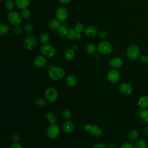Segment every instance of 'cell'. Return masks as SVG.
<instances>
[{
  "mask_svg": "<svg viewBox=\"0 0 148 148\" xmlns=\"http://www.w3.org/2000/svg\"><path fill=\"white\" fill-rule=\"evenodd\" d=\"M48 75L53 80H59L64 76L65 71L61 67L53 66L49 70Z\"/></svg>",
  "mask_w": 148,
  "mask_h": 148,
  "instance_id": "6da1fadb",
  "label": "cell"
},
{
  "mask_svg": "<svg viewBox=\"0 0 148 148\" xmlns=\"http://www.w3.org/2000/svg\"><path fill=\"white\" fill-rule=\"evenodd\" d=\"M140 50L139 46L136 45H132L129 46L127 50V56L130 60H135L139 57Z\"/></svg>",
  "mask_w": 148,
  "mask_h": 148,
  "instance_id": "7a4b0ae2",
  "label": "cell"
},
{
  "mask_svg": "<svg viewBox=\"0 0 148 148\" xmlns=\"http://www.w3.org/2000/svg\"><path fill=\"white\" fill-rule=\"evenodd\" d=\"M45 96L46 100L49 102H55L58 96L57 90L54 87H49L46 89L45 92Z\"/></svg>",
  "mask_w": 148,
  "mask_h": 148,
  "instance_id": "3957f363",
  "label": "cell"
},
{
  "mask_svg": "<svg viewBox=\"0 0 148 148\" xmlns=\"http://www.w3.org/2000/svg\"><path fill=\"white\" fill-rule=\"evenodd\" d=\"M8 19L11 24L17 25L21 23L22 17L18 12L12 11L9 13L8 16Z\"/></svg>",
  "mask_w": 148,
  "mask_h": 148,
  "instance_id": "277c9868",
  "label": "cell"
},
{
  "mask_svg": "<svg viewBox=\"0 0 148 148\" xmlns=\"http://www.w3.org/2000/svg\"><path fill=\"white\" fill-rule=\"evenodd\" d=\"M84 128L86 131H90L91 134L97 138L101 136L102 135V130L99 126L97 125H91L90 124H86L84 126Z\"/></svg>",
  "mask_w": 148,
  "mask_h": 148,
  "instance_id": "5b68a950",
  "label": "cell"
},
{
  "mask_svg": "<svg viewBox=\"0 0 148 148\" xmlns=\"http://www.w3.org/2000/svg\"><path fill=\"white\" fill-rule=\"evenodd\" d=\"M98 51L103 54H109L112 51V46L107 41L101 42L97 46Z\"/></svg>",
  "mask_w": 148,
  "mask_h": 148,
  "instance_id": "8992f818",
  "label": "cell"
},
{
  "mask_svg": "<svg viewBox=\"0 0 148 148\" xmlns=\"http://www.w3.org/2000/svg\"><path fill=\"white\" fill-rule=\"evenodd\" d=\"M47 135L49 138L54 139L56 138L60 134L59 127L56 124H51L47 128L46 131Z\"/></svg>",
  "mask_w": 148,
  "mask_h": 148,
  "instance_id": "52a82bcc",
  "label": "cell"
},
{
  "mask_svg": "<svg viewBox=\"0 0 148 148\" xmlns=\"http://www.w3.org/2000/svg\"><path fill=\"white\" fill-rule=\"evenodd\" d=\"M40 53L46 57H52L56 54L54 48L50 45L44 44L40 47Z\"/></svg>",
  "mask_w": 148,
  "mask_h": 148,
  "instance_id": "ba28073f",
  "label": "cell"
},
{
  "mask_svg": "<svg viewBox=\"0 0 148 148\" xmlns=\"http://www.w3.org/2000/svg\"><path fill=\"white\" fill-rule=\"evenodd\" d=\"M37 44L36 40L34 36L28 35L24 40V46L28 50L34 49Z\"/></svg>",
  "mask_w": 148,
  "mask_h": 148,
  "instance_id": "9c48e42d",
  "label": "cell"
},
{
  "mask_svg": "<svg viewBox=\"0 0 148 148\" xmlns=\"http://www.w3.org/2000/svg\"><path fill=\"white\" fill-rule=\"evenodd\" d=\"M120 79V74L116 69L110 70L107 74L108 80L112 83H117Z\"/></svg>",
  "mask_w": 148,
  "mask_h": 148,
  "instance_id": "30bf717a",
  "label": "cell"
},
{
  "mask_svg": "<svg viewBox=\"0 0 148 148\" xmlns=\"http://www.w3.org/2000/svg\"><path fill=\"white\" fill-rule=\"evenodd\" d=\"M56 17L60 21H65L68 17V12L64 7L58 8L56 12Z\"/></svg>",
  "mask_w": 148,
  "mask_h": 148,
  "instance_id": "8fae6325",
  "label": "cell"
},
{
  "mask_svg": "<svg viewBox=\"0 0 148 148\" xmlns=\"http://www.w3.org/2000/svg\"><path fill=\"white\" fill-rule=\"evenodd\" d=\"M119 90L123 94L128 95L132 92V87L129 83H124L121 84L119 86Z\"/></svg>",
  "mask_w": 148,
  "mask_h": 148,
  "instance_id": "7c38bea8",
  "label": "cell"
},
{
  "mask_svg": "<svg viewBox=\"0 0 148 148\" xmlns=\"http://www.w3.org/2000/svg\"><path fill=\"white\" fill-rule=\"evenodd\" d=\"M47 60L44 56H38L34 60V64L37 68H42L46 64Z\"/></svg>",
  "mask_w": 148,
  "mask_h": 148,
  "instance_id": "4fadbf2b",
  "label": "cell"
},
{
  "mask_svg": "<svg viewBox=\"0 0 148 148\" xmlns=\"http://www.w3.org/2000/svg\"><path fill=\"white\" fill-rule=\"evenodd\" d=\"M110 65L115 69L120 68L123 64V60L119 57H115L112 58L109 61Z\"/></svg>",
  "mask_w": 148,
  "mask_h": 148,
  "instance_id": "5bb4252c",
  "label": "cell"
},
{
  "mask_svg": "<svg viewBox=\"0 0 148 148\" xmlns=\"http://www.w3.org/2000/svg\"><path fill=\"white\" fill-rule=\"evenodd\" d=\"M62 129L66 133H71L75 129V124L72 121L67 120L63 123Z\"/></svg>",
  "mask_w": 148,
  "mask_h": 148,
  "instance_id": "9a60e30c",
  "label": "cell"
},
{
  "mask_svg": "<svg viewBox=\"0 0 148 148\" xmlns=\"http://www.w3.org/2000/svg\"><path fill=\"white\" fill-rule=\"evenodd\" d=\"M86 35L88 37H94L95 36L98 32L97 28L92 25L88 26L84 30Z\"/></svg>",
  "mask_w": 148,
  "mask_h": 148,
  "instance_id": "2e32d148",
  "label": "cell"
},
{
  "mask_svg": "<svg viewBox=\"0 0 148 148\" xmlns=\"http://www.w3.org/2000/svg\"><path fill=\"white\" fill-rule=\"evenodd\" d=\"M15 4L20 9H27L29 4V0H15Z\"/></svg>",
  "mask_w": 148,
  "mask_h": 148,
  "instance_id": "e0dca14e",
  "label": "cell"
},
{
  "mask_svg": "<svg viewBox=\"0 0 148 148\" xmlns=\"http://www.w3.org/2000/svg\"><path fill=\"white\" fill-rule=\"evenodd\" d=\"M138 105L141 109H146L148 108V97L143 95L141 97L138 101Z\"/></svg>",
  "mask_w": 148,
  "mask_h": 148,
  "instance_id": "ac0fdd59",
  "label": "cell"
},
{
  "mask_svg": "<svg viewBox=\"0 0 148 148\" xmlns=\"http://www.w3.org/2000/svg\"><path fill=\"white\" fill-rule=\"evenodd\" d=\"M61 21H60L56 19V18H53L52 19L49 24V27L50 28V29L51 30H57L59 28V27L61 25Z\"/></svg>",
  "mask_w": 148,
  "mask_h": 148,
  "instance_id": "d6986e66",
  "label": "cell"
},
{
  "mask_svg": "<svg viewBox=\"0 0 148 148\" xmlns=\"http://www.w3.org/2000/svg\"><path fill=\"white\" fill-rule=\"evenodd\" d=\"M139 137V133L136 130L132 129L130 130L128 134V138L130 141L134 142L138 139Z\"/></svg>",
  "mask_w": 148,
  "mask_h": 148,
  "instance_id": "ffe728a7",
  "label": "cell"
},
{
  "mask_svg": "<svg viewBox=\"0 0 148 148\" xmlns=\"http://www.w3.org/2000/svg\"><path fill=\"white\" fill-rule=\"evenodd\" d=\"M66 84L69 87H74L77 83L76 77L74 75H69L66 78Z\"/></svg>",
  "mask_w": 148,
  "mask_h": 148,
  "instance_id": "44dd1931",
  "label": "cell"
},
{
  "mask_svg": "<svg viewBox=\"0 0 148 148\" xmlns=\"http://www.w3.org/2000/svg\"><path fill=\"white\" fill-rule=\"evenodd\" d=\"M65 58L66 60H72L75 56V52L72 48H68L66 50L64 54Z\"/></svg>",
  "mask_w": 148,
  "mask_h": 148,
  "instance_id": "7402d4cb",
  "label": "cell"
},
{
  "mask_svg": "<svg viewBox=\"0 0 148 148\" xmlns=\"http://www.w3.org/2000/svg\"><path fill=\"white\" fill-rule=\"evenodd\" d=\"M96 47L92 43H88L85 46V50L87 54H94L96 51Z\"/></svg>",
  "mask_w": 148,
  "mask_h": 148,
  "instance_id": "603a6c76",
  "label": "cell"
},
{
  "mask_svg": "<svg viewBox=\"0 0 148 148\" xmlns=\"http://www.w3.org/2000/svg\"><path fill=\"white\" fill-rule=\"evenodd\" d=\"M68 31V29H67L65 25H61L57 29V33L60 37L64 38L66 36Z\"/></svg>",
  "mask_w": 148,
  "mask_h": 148,
  "instance_id": "cb8c5ba5",
  "label": "cell"
},
{
  "mask_svg": "<svg viewBox=\"0 0 148 148\" xmlns=\"http://www.w3.org/2000/svg\"><path fill=\"white\" fill-rule=\"evenodd\" d=\"M45 117L46 118V119L48 120V121L50 123V124H54L56 123V116L54 115V114L53 112H47L46 115Z\"/></svg>",
  "mask_w": 148,
  "mask_h": 148,
  "instance_id": "d4e9b609",
  "label": "cell"
},
{
  "mask_svg": "<svg viewBox=\"0 0 148 148\" xmlns=\"http://www.w3.org/2000/svg\"><path fill=\"white\" fill-rule=\"evenodd\" d=\"M140 117L145 123L148 124V109L142 111L140 113Z\"/></svg>",
  "mask_w": 148,
  "mask_h": 148,
  "instance_id": "484cf974",
  "label": "cell"
},
{
  "mask_svg": "<svg viewBox=\"0 0 148 148\" xmlns=\"http://www.w3.org/2000/svg\"><path fill=\"white\" fill-rule=\"evenodd\" d=\"M9 27L6 24L2 23L0 24V35H3L7 34L9 31Z\"/></svg>",
  "mask_w": 148,
  "mask_h": 148,
  "instance_id": "4316f807",
  "label": "cell"
},
{
  "mask_svg": "<svg viewBox=\"0 0 148 148\" xmlns=\"http://www.w3.org/2000/svg\"><path fill=\"white\" fill-rule=\"evenodd\" d=\"M77 32L75 31V29L73 28H69L68 31V33L66 35V37L68 39H73L75 38L76 37V35H77Z\"/></svg>",
  "mask_w": 148,
  "mask_h": 148,
  "instance_id": "83f0119b",
  "label": "cell"
},
{
  "mask_svg": "<svg viewBox=\"0 0 148 148\" xmlns=\"http://www.w3.org/2000/svg\"><path fill=\"white\" fill-rule=\"evenodd\" d=\"M35 105L38 107H43L46 105V101L42 98H38L35 100Z\"/></svg>",
  "mask_w": 148,
  "mask_h": 148,
  "instance_id": "f1b7e54d",
  "label": "cell"
},
{
  "mask_svg": "<svg viewBox=\"0 0 148 148\" xmlns=\"http://www.w3.org/2000/svg\"><path fill=\"white\" fill-rule=\"evenodd\" d=\"M5 7L8 11L12 12L14 7V2L12 0H8L5 3Z\"/></svg>",
  "mask_w": 148,
  "mask_h": 148,
  "instance_id": "f546056e",
  "label": "cell"
},
{
  "mask_svg": "<svg viewBox=\"0 0 148 148\" xmlns=\"http://www.w3.org/2000/svg\"><path fill=\"white\" fill-rule=\"evenodd\" d=\"M135 148H146V142L144 139H140L136 142Z\"/></svg>",
  "mask_w": 148,
  "mask_h": 148,
  "instance_id": "4dcf8cb0",
  "label": "cell"
},
{
  "mask_svg": "<svg viewBox=\"0 0 148 148\" xmlns=\"http://www.w3.org/2000/svg\"><path fill=\"white\" fill-rule=\"evenodd\" d=\"M50 39V36L49 35L46 33H43L40 36V40L42 43H46Z\"/></svg>",
  "mask_w": 148,
  "mask_h": 148,
  "instance_id": "1f68e13d",
  "label": "cell"
},
{
  "mask_svg": "<svg viewBox=\"0 0 148 148\" xmlns=\"http://www.w3.org/2000/svg\"><path fill=\"white\" fill-rule=\"evenodd\" d=\"M75 31L78 33V34H80L82 33L83 31H84V25L80 23H77L75 26V28H74Z\"/></svg>",
  "mask_w": 148,
  "mask_h": 148,
  "instance_id": "d6a6232c",
  "label": "cell"
},
{
  "mask_svg": "<svg viewBox=\"0 0 148 148\" xmlns=\"http://www.w3.org/2000/svg\"><path fill=\"white\" fill-rule=\"evenodd\" d=\"M21 16L22 17V18L24 19V20H27L29 19L30 16H31V13L30 11L27 9H24L22 12H21Z\"/></svg>",
  "mask_w": 148,
  "mask_h": 148,
  "instance_id": "836d02e7",
  "label": "cell"
},
{
  "mask_svg": "<svg viewBox=\"0 0 148 148\" xmlns=\"http://www.w3.org/2000/svg\"><path fill=\"white\" fill-rule=\"evenodd\" d=\"M24 30L27 32L28 35H30V34L33 30V27L30 23H27L24 25Z\"/></svg>",
  "mask_w": 148,
  "mask_h": 148,
  "instance_id": "e575fe53",
  "label": "cell"
},
{
  "mask_svg": "<svg viewBox=\"0 0 148 148\" xmlns=\"http://www.w3.org/2000/svg\"><path fill=\"white\" fill-rule=\"evenodd\" d=\"M62 117L65 119H69L72 116V113L69 109H65L62 113Z\"/></svg>",
  "mask_w": 148,
  "mask_h": 148,
  "instance_id": "d590c367",
  "label": "cell"
},
{
  "mask_svg": "<svg viewBox=\"0 0 148 148\" xmlns=\"http://www.w3.org/2000/svg\"><path fill=\"white\" fill-rule=\"evenodd\" d=\"M12 32L14 33V34L18 35V34H20L21 33V32H22V29H21V28L20 27L16 25V26L13 27L12 28Z\"/></svg>",
  "mask_w": 148,
  "mask_h": 148,
  "instance_id": "8d00e7d4",
  "label": "cell"
},
{
  "mask_svg": "<svg viewBox=\"0 0 148 148\" xmlns=\"http://www.w3.org/2000/svg\"><path fill=\"white\" fill-rule=\"evenodd\" d=\"M121 148H134V145L131 142H127L121 145Z\"/></svg>",
  "mask_w": 148,
  "mask_h": 148,
  "instance_id": "74e56055",
  "label": "cell"
},
{
  "mask_svg": "<svg viewBox=\"0 0 148 148\" xmlns=\"http://www.w3.org/2000/svg\"><path fill=\"white\" fill-rule=\"evenodd\" d=\"M140 61L143 64H147L148 63V56L146 55L142 56L140 57Z\"/></svg>",
  "mask_w": 148,
  "mask_h": 148,
  "instance_id": "f35d334b",
  "label": "cell"
},
{
  "mask_svg": "<svg viewBox=\"0 0 148 148\" xmlns=\"http://www.w3.org/2000/svg\"><path fill=\"white\" fill-rule=\"evenodd\" d=\"M10 148H23V146L20 143L16 142L10 146Z\"/></svg>",
  "mask_w": 148,
  "mask_h": 148,
  "instance_id": "ab89813d",
  "label": "cell"
},
{
  "mask_svg": "<svg viewBox=\"0 0 148 148\" xmlns=\"http://www.w3.org/2000/svg\"><path fill=\"white\" fill-rule=\"evenodd\" d=\"M93 148H108V147L105 144L102 143H98L95 144Z\"/></svg>",
  "mask_w": 148,
  "mask_h": 148,
  "instance_id": "60d3db41",
  "label": "cell"
},
{
  "mask_svg": "<svg viewBox=\"0 0 148 148\" xmlns=\"http://www.w3.org/2000/svg\"><path fill=\"white\" fill-rule=\"evenodd\" d=\"M99 36L102 38H105L107 36V33L105 31H101L99 33Z\"/></svg>",
  "mask_w": 148,
  "mask_h": 148,
  "instance_id": "b9f144b4",
  "label": "cell"
},
{
  "mask_svg": "<svg viewBox=\"0 0 148 148\" xmlns=\"http://www.w3.org/2000/svg\"><path fill=\"white\" fill-rule=\"evenodd\" d=\"M12 140H14V142H17L19 140V136L17 135V134H13L12 135Z\"/></svg>",
  "mask_w": 148,
  "mask_h": 148,
  "instance_id": "7bdbcfd3",
  "label": "cell"
},
{
  "mask_svg": "<svg viewBox=\"0 0 148 148\" xmlns=\"http://www.w3.org/2000/svg\"><path fill=\"white\" fill-rule=\"evenodd\" d=\"M59 1L62 3V4H64V5H66V4H68L70 2L71 0H59Z\"/></svg>",
  "mask_w": 148,
  "mask_h": 148,
  "instance_id": "ee69618b",
  "label": "cell"
},
{
  "mask_svg": "<svg viewBox=\"0 0 148 148\" xmlns=\"http://www.w3.org/2000/svg\"><path fill=\"white\" fill-rule=\"evenodd\" d=\"M81 37H82V36H81V35L80 34H77V35H76V38H77V39H80L81 38Z\"/></svg>",
  "mask_w": 148,
  "mask_h": 148,
  "instance_id": "f6af8a7d",
  "label": "cell"
},
{
  "mask_svg": "<svg viewBox=\"0 0 148 148\" xmlns=\"http://www.w3.org/2000/svg\"><path fill=\"white\" fill-rule=\"evenodd\" d=\"M145 130H146V131L147 132H148V127H147Z\"/></svg>",
  "mask_w": 148,
  "mask_h": 148,
  "instance_id": "bcb514c9",
  "label": "cell"
},
{
  "mask_svg": "<svg viewBox=\"0 0 148 148\" xmlns=\"http://www.w3.org/2000/svg\"><path fill=\"white\" fill-rule=\"evenodd\" d=\"M112 148H118V147H112Z\"/></svg>",
  "mask_w": 148,
  "mask_h": 148,
  "instance_id": "7dc6e473",
  "label": "cell"
}]
</instances>
